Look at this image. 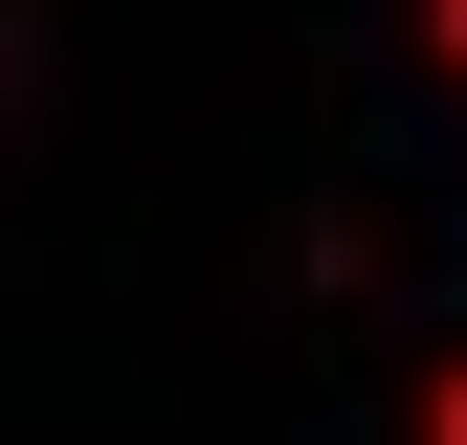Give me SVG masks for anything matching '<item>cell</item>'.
Segmentation results:
<instances>
[{
  "mask_svg": "<svg viewBox=\"0 0 467 445\" xmlns=\"http://www.w3.org/2000/svg\"><path fill=\"white\" fill-rule=\"evenodd\" d=\"M445 45H467V0H445Z\"/></svg>",
  "mask_w": 467,
  "mask_h": 445,
  "instance_id": "cell-2",
  "label": "cell"
},
{
  "mask_svg": "<svg viewBox=\"0 0 467 445\" xmlns=\"http://www.w3.org/2000/svg\"><path fill=\"white\" fill-rule=\"evenodd\" d=\"M423 445H467V378H445V401H423Z\"/></svg>",
  "mask_w": 467,
  "mask_h": 445,
  "instance_id": "cell-1",
  "label": "cell"
}]
</instances>
